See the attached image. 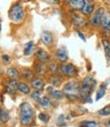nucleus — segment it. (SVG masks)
<instances>
[{"label": "nucleus", "instance_id": "423d86ee", "mask_svg": "<svg viewBox=\"0 0 110 127\" xmlns=\"http://www.w3.org/2000/svg\"><path fill=\"white\" fill-rule=\"evenodd\" d=\"M105 14V10L103 7H99L96 11L91 15L90 17V24L93 27H99L101 26L102 23V17Z\"/></svg>", "mask_w": 110, "mask_h": 127}, {"label": "nucleus", "instance_id": "a211bd4d", "mask_svg": "<svg viewBox=\"0 0 110 127\" xmlns=\"http://www.w3.org/2000/svg\"><path fill=\"white\" fill-rule=\"evenodd\" d=\"M6 74L9 78H11V79H16L19 77V72L16 68L14 67H10L7 69V72H6Z\"/></svg>", "mask_w": 110, "mask_h": 127}, {"label": "nucleus", "instance_id": "6ab92c4d", "mask_svg": "<svg viewBox=\"0 0 110 127\" xmlns=\"http://www.w3.org/2000/svg\"><path fill=\"white\" fill-rule=\"evenodd\" d=\"M102 46L105 52V55L107 57V60L110 63V42L107 40H102Z\"/></svg>", "mask_w": 110, "mask_h": 127}, {"label": "nucleus", "instance_id": "2f4dec72", "mask_svg": "<svg viewBox=\"0 0 110 127\" xmlns=\"http://www.w3.org/2000/svg\"><path fill=\"white\" fill-rule=\"evenodd\" d=\"M65 121H64V115H60L57 119V126H64Z\"/></svg>", "mask_w": 110, "mask_h": 127}, {"label": "nucleus", "instance_id": "9b49d317", "mask_svg": "<svg viewBox=\"0 0 110 127\" xmlns=\"http://www.w3.org/2000/svg\"><path fill=\"white\" fill-rule=\"evenodd\" d=\"M41 41L43 42V44L46 45V46L52 45V43H53V36H52V34L50 33V32H47V31L42 32V34H41Z\"/></svg>", "mask_w": 110, "mask_h": 127}, {"label": "nucleus", "instance_id": "f257e3e1", "mask_svg": "<svg viewBox=\"0 0 110 127\" xmlns=\"http://www.w3.org/2000/svg\"><path fill=\"white\" fill-rule=\"evenodd\" d=\"M96 87V80L92 76H87L80 87V99H90V95L93 93Z\"/></svg>", "mask_w": 110, "mask_h": 127}, {"label": "nucleus", "instance_id": "f704fd0d", "mask_svg": "<svg viewBox=\"0 0 110 127\" xmlns=\"http://www.w3.org/2000/svg\"><path fill=\"white\" fill-rule=\"evenodd\" d=\"M76 34H78V36H79V38L83 41V42H86V37L84 36V34L82 33V32H80V31H78L76 32Z\"/></svg>", "mask_w": 110, "mask_h": 127}, {"label": "nucleus", "instance_id": "5701e85b", "mask_svg": "<svg viewBox=\"0 0 110 127\" xmlns=\"http://www.w3.org/2000/svg\"><path fill=\"white\" fill-rule=\"evenodd\" d=\"M105 94H106V86L104 84H102V86L100 87V89H99L97 91V94H96V101H99V100H101L104 96H105Z\"/></svg>", "mask_w": 110, "mask_h": 127}, {"label": "nucleus", "instance_id": "ddd939ff", "mask_svg": "<svg viewBox=\"0 0 110 127\" xmlns=\"http://www.w3.org/2000/svg\"><path fill=\"white\" fill-rule=\"evenodd\" d=\"M67 4L72 10H80L81 11V9L85 5V0H69Z\"/></svg>", "mask_w": 110, "mask_h": 127}, {"label": "nucleus", "instance_id": "4c0bfd02", "mask_svg": "<svg viewBox=\"0 0 110 127\" xmlns=\"http://www.w3.org/2000/svg\"><path fill=\"white\" fill-rule=\"evenodd\" d=\"M108 125H109V126H110V120H109V121H108Z\"/></svg>", "mask_w": 110, "mask_h": 127}, {"label": "nucleus", "instance_id": "a878e982", "mask_svg": "<svg viewBox=\"0 0 110 127\" xmlns=\"http://www.w3.org/2000/svg\"><path fill=\"white\" fill-rule=\"evenodd\" d=\"M0 120H1V123H6L9 120V114L8 112L4 111L3 109H1V113H0Z\"/></svg>", "mask_w": 110, "mask_h": 127}, {"label": "nucleus", "instance_id": "6e6552de", "mask_svg": "<svg viewBox=\"0 0 110 127\" xmlns=\"http://www.w3.org/2000/svg\"><path fill=\"white\" fill-rule=\"evenodd\" d=\"M94 10H95V5L94 3H92L89 0H85V5L84 7L81 9V12L83 15L88 16V15H91L94 13Z\"/></svg>", "mask_w": 110, "mask_h": 127}, {"label": "nucleus", "instance_id": "cd10ccee", "mask_svg": "<svg viewBox=\"0 0 110 127\" xmlns=\"http://www.w3.org/2000/svg\"><path fill=\"white\" fill-rule=\"evenodd\" d=\"M98 114L100 116H109L110 115V106H106V107H104L103 109L99 110Z\"/></svg>", "mask_w": 110, "mask_h": 127}, {"label": "nucleus", "instance_id": "7c9ffc66", "mask_svg": "<svg viewBox=\"0 0 110 127\" xmlns=\"http://www.w3.org/2000/svg\"><path fill=\"white\" fill-rule=\"evenodd\" d=\"M39 119H40L41 121H43V122H48L49 119H50V117H49V115L46 114V113H41V114L39 115Z\"/></svg>", "mask_w": 110, "mask_h": 127}, {"label": "nucleus", "instance_id": "c756f323", "mask_svg": "<svg viewBox=\"0 0 110 127\" xmlns=\"http://www.w3.org/2000/svg\"><path fill=\"white\" fill-rule=\"evenodd\" d=\"M96 125L97 124L94 121H84V122H82L80 127H96Z\"/></svg>", "mask_w": 110, "mask_h": 127}, {"label": "nucleus", "instance_id": "412c9836", "mask_svg": "<svg viewBox=\"0 0 110 127\" xmlns=\"http://www.w3.org/2000/svg\"><path fill=\"white\" fill-rule=\"evenodd\" d=\"M23 77L26 79V80H33L35 77H34V72L30 69H24L23 70V73H21Z\"/></svg>", "mask_w": 110, "mask_h": 127}, {"label": "nucleus", "instance_id": "2eb2a0df", "mask_svg": "<svg viewBox=\"0 0 110 127\" xmlns=\"http://www.w3.org/2000/svg\"><path fill=\"white\" fill-rule=\"evenodd\" d=\"M47 68L48 66L45 65V63H42V62H39L38 64L35 66V70H36V73L40 76H43L46 74V71H47Z\"/></svg>", "mask_w": 110, "mask_h": 127}, {"label": "nucleus", "instance_id": "72a5a7b5", "mask_svg": "<svg viewBox=\"0 0 110 127\" xmlns=\"http://www.w3.org/2000/svg\"><path fill=\"white\" fill-rule=\"evenodd\" d=\"M2 61H3V63H5V64L9 63V62H10V58H9V56L3 54V55H2Z\"/></svg>", "mask_w": 110, "mask_h": 127}, {"label": "nucleus", "instance_id": "aec40b11", "mask_svg": "<svg viewBox=\"0 0 110 127\" xmlns=\"http://www.w3.org/2000/svg\"><path fill=\"white\" fill-rule=\"evenodd\" d=\"M34 50H35V45H34V43H33V42H30V43H28V44L26 45V47H25L24 54H25L26 56H30L32 53L34 52Z\"/></svg>", "mask_w": 110, "mask_h": 127}, {"label": "nucleus", "instance_id": "0eeeda50", "mask_svg": "<svg viewBox=\"0 0 110 127\" xmlns=\"http://www.w3.org/2000/svg\"><path fill=\"white\" fill-rule=\"evenodd\" d=\"M71 23L73 27L79 28V29H83L88 25L87 19L83 15H80V14H73L71 18Z\"/></svg>", "mask_w": 110, "mask_h": 127}, {"label": "nucleus", "instance_id": "c9c22d12", "mask_svg": "<svg viewBox=\"0 0 110 127\" xmlns=\"http://www.w3.org/2000/svg\"><path fill=\"white\" fill-rule=\"evenodd\" d=\"M105 1H106L107 3H110V0H105Z\"/></svg>", "mask_w": 110, "mask_h": 127}, {"label": "nucleus", "instance_id": "e433bc0d", "mask_svg": "<svg viewBox=\"0 0 110 127\" xmlns=\"http://www.w3.org/2000/svg\"><path fill=\"white\" fill-rule=\"evenodd\" d=\"M63 1H64V2H66V3H67V2L69 1V0H63Z\"/></svg>", "mask_w": 110, "mask_h": 127}, {"label": "nucleus", "instance_id": "4be33fe9", "mask_svg": "<svg viewBox=\"0 0 110 127\" xmlns=\"http://www.w3.org/2000/svg\"><path fill=\"white\" fill-rule=\"evenodd\" d=\"M18 91H19L20 93L25 94V95H28V94L31 93L30 87L28 86L27 83H25V82H19V83H18Z\"/></svg>", "mask_w": 110, "mask_h": 127}, {"label": "nucleus", "instance_id": "4468645a", "mask_svg": "<svg viewBox=\"0 0 110 127\" xmlns=\"http://www.w3.org/2000/svg\"><path fill=\"white\" fill-rule=\"evenodd\" d=\"M47 92L51 95V96L54 98V99H56V100H61L63 99L64 97V93L63 91H58V90H54V87H50L47 89Z\"/></svg>", "mask_w": 110, "mask_h": 127}, {"label": "nucleus", "instance_id": "c85d7f7f", "mask_svg": "<svg viewBox=\"0 0 110 127\" xmlns=\"http://www.w3.org/2000/svg\"><path fill=\"white\" fill-rule=\"evenodd\" d=\"M41 94H42V91L41 90H35L34 92L31 94V97H32L33 100H35V101H40Z\"/></svg>", "mask_w": 110, "mask_h": 127}, {"label": "nucleus", "instance_id": "20e7f679", "mask_svg": "<svg viewBox=\"0 0 110 127\" xmlns=\"http://www.w3.org/2000/svg\"><path fill=\"white\" fill-rule=\"evenodd\" d=\"M9 18L14 23H20L25 17V9L20 2L14 3L9 9Z\"/></svg>", "mask_w": 110, "mask_h": 127}, {"label": "nucleus", "instance_id": "39448f33", "mask_svg": "<svg viewBox=\"0 0 110 127\" xmlns=\"http://www.w3.org/2000/svg\"><path fill=\"white\" fill-rule=\"evenodd\" d=\"M58 72L61 75H65V76H74L78 73L75 66L68 63V64H60L58 67Z\"/></svg>", "mask_w": 110, "mask_h": 127}, {"label": "nucleus", "instance_id": "f3484780", "mask_svg": "<svg viewBox=\"0 0 110 127\" xmlns=\"http://www.w3.org/2000/svg\"><path fill=\"white\" fill-rule=\"evenodd\" d=\"M31 86L35 90H42L44 88V81L40 77H36L33 80H31Z\"/></svg>", "mask_w": 110, "mask_h": 127}, {"label": "nucleus", "instance_id": "f03ea898", "mask_svg": "<svg viewBox=\"0 0 110 127\" xmlns=\"http://www.w3.org/2000/svg\"><path fill=\"white\" fill-rule=\"evenodd\" d=\"M20 110V123L23 125H28L33 121L34 118V109L32 105L28 102L21 103L19 106Z\"/></svg>", "mask_w": 110, "mask_h": 127}, {"label": "nucleus", "instance_id": "bb28decb", "mask_svg": "<svg viewBox=\"0 0 110 127\" xmlns=\"http://www.w3.org/2000/svg\"><path fill=\"white\" fill-rule=\"evenodd\" d=\"M58 65H57V63L56 62H54V61H52V62H50V64H49V66H48V70L51 72V73H55L57 70H58Z\"/></svg>", "mask_w": 110, "mask_h": 127}, {"label": "nucleus", "instance_id": "7ed1b4c3", "mask_svg": "<svg viewBox=\"0 0 110 127\" xmlns=\"http://www.w3.org/2000/svg\"><path fill=\"white\" fill-rule=\"evenodd\" d=\"M80 87H81V84H79L74 80L66 82L63 87L64 96L66 97L68 100L79 99L80 98Z\"/></svg>", "mask_w": 110, "mask_h": 127}, {"label": "nucleus", "instance_id": "393cba45", "mask_svg": "<svg viewBox=\"0 0 110 127\" xmlns=\"http://www.w3.org/2000/svg\"><path fill=\"white\" fill-rule=\"evenodd\" d=\"M49 82L52 84L53 87H58L60 86V82H61V78L57 75H52L49 79Z\"/></svg>", "mask_w": 110, "mask_h": 127}, {"label": "nucleus", "instance_id": "f8f14e48", "mask_svg": "<svg viewBox=\"0 0 110 127\" xmlns=\"http://www.w3.org/2000/svg\"><path fill=\"white\" fill-rule=\"evenodd\" d=\"M56 57H57V59H58L60 62H62V63L66 62V61L68 60V53H67L66 48H65V47L59 48V49L57 50V53H56Z\"/></svg>", "mask_w": 110, "mask_h": 127}, {"label": "nucleus", "instance_id": "b1692460", "mask_svg": "<svg viewBox=\"0 0 110 127\" xmlns=\"http://www.w3.org/2000/svg\"><path fill=\"white\" fill-rule=\"evenodd\" d=\"M39 104L41 105V107H42V108L47 109V108H49V106H50L51 102H50V99H49L48 97H43V98L40 99Z\"/></svg>", "mask_w": 110, "mask_h": 127}, {"label": "nucleus", "instance_id": "9d476101", "mask_svg": "<svg viewBox=\"0 0 110 127\" xmlns=\"http://www.w3.org/2000/svg\"><path fill=\"white\" fill-rule=\"evenodd\" d=\"M36 57H37L38 61L42 62V63H47L50 60V58H51L48 53L45 50H42V49H39L36 52Z\"/></svg>", "mask_w": 110, "mask_h": 127}, {"label": "nucleus", "instance_id": "dca6fc26", "mask_svg": "<svg viewBox=\"0 0 110 127\" xmlns=\"http://www.w3.org/2000/svg\"><path fill=\"white\" fill-rule=\"evenodd\" d=\"M101 26L105 32H110V14L109 13L105 12V14L103 15Z\"/></svg>", "mask_w": 110, "mask_h": 127}, {"label": "nucleus", "instance_id": "1a4fd4ad", "mask_svg": "<svg viewBox=\"0 0 110 127\" xmlns=\"http://www.w3.org/2000/svg\"><path fill=\"white\" fill-rule=\"evenodd\" d=\"M5 91L10 95H13L16 91H18V83L16 82V80L10 78L5 86Z\"/></svg>", "mask_w": 110, "mask_h": 127}, {"label": "nucleus", "instance_id": "473e14b6", "mask_svg": "<svg viewBox=\"0 0 110 127\" xmlns=\"http://www.w3.org/2000/svg\"><path fill=\"white\" fill-rule=\"evenodd\" d=\"M44 1L47 3H50V4H53V5H57V4H59L60 0H44Z\"/></svg>", "mask_w": 110, "mask_h": 127}]
</instances>
